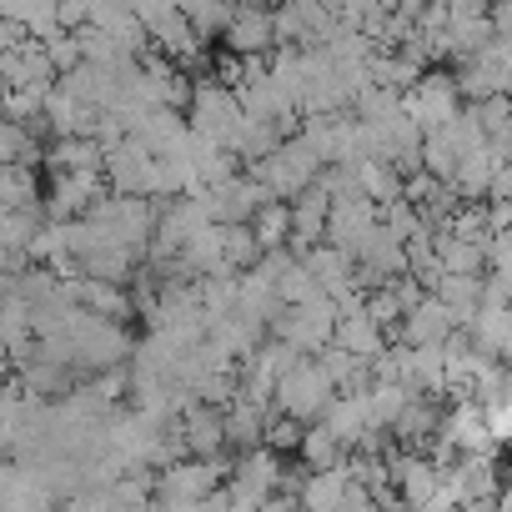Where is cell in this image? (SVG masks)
Wrapping results in <instances>:
<instances>
[{"label": "cell", "mask_w": 512, "mask_h": 512, "mask_svg": "<svg viewBox=\"0 0 512 512\" xmlns=\"http://www.w3.org/2000/svg\"><path fill=\"white\" fill-rule=\"evenodd\" d=\"M16 41H26V31H21L16 21H6V16H0V51H11Z\"/></svg>", "instance_id": "277c9868"}, {"label": "cell", "mask_w": 512, "mask_h": 512, "mask_svg": "<svg viewBox=\"0 0 512 512\" xmlns=\"http://www.w3.org/2000/svg\"><path fill=\"white\" fill-rule=\"evenodd\" d=\"M262 6H277V0H262Z\"/></svg>", "instance_id": "5b68a950"}, {"label": "cell", "mask_w": 512, "mask_h": 512, "mask_svg": "<svg viewBox=\"0 0 512 512\" xmlns=\"http://www.w3.org/2000/svg\"><path fill=\"white\" fill-rule=\"evenodd\" d=\"M36 151H41V146H36L31 126L0 116V166H31V161H36Z\"/></svg>", "instance_id": "7a4b0ae2"}, {"label": "cell", "mask_w": 512, "mask_h": 512, "mask_svg": "<svg viewBox=\"0 0 512 512\" xmlns=\"http://www.w3.org/2000/svg\"><path fill=\"white\" fill-rule=\"evenodd\" d=\"M221 41L231 56H267L277 46L272 36V6H262V0H231V21L221 26Z\"/></svg>", "instance_id": "6da1fadb"}, {"label": "cell", "mask_w": 512, "mask_h": 512, "mask_svg": "<svg viewBox=\"0 0 512 512\" xmlns=\"http://www.w3.org/2000/svg\"><path fill=\"white\" fill-rule=\"evenodd\" d=\"M36 176L31 166H0V211H31Z\"/></svg>", "instance_id": "3957f363"}]
</instances>
